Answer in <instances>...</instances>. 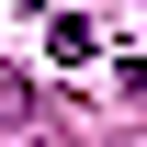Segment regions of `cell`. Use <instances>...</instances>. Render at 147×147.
Returning <instances> with one entry per match:
<instances>
[{
  "mask_svg": "<svg viewBox=\"0 0 147 147\" xmlns=\"http://www.w3.org/2000/svg\"><path fill=\"white\" fill-rule=\"evenodd\" d=\"M125 91H136V102H147V45H136V57H125Z\"/></svg>",
  "mask_w": 147,
  "mask_h": 147,
  "instance_id": "cell-1",
  "label": "cell"
}]
</instances>
